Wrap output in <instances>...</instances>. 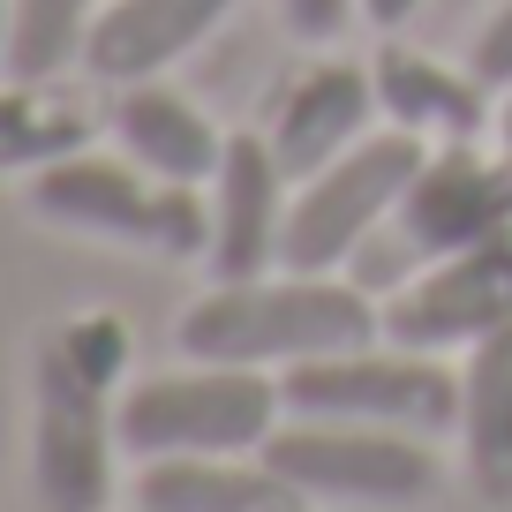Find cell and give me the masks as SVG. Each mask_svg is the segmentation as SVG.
Returning a JSON list of instances; mask_svg holds the SVG:
<instances>
[{
    "label": "cell",
    "mask_w": 512,
    "mask_h": 512,
    "mask_svg": "<svg viewBox=\"0 0 512 512\" xmlns=\"http://www.w3.org/2000/svg\"><path fill=\"white\" fill-rule=\"evenodd\" d=\"M128 377V324L113 309L53 324L31 354V490L46 512H106L113 497V384Z\"/></svg>",
    "instance_id": "6da1fadb"
},
{
    "label": "cell",
    "mask_w": 512,
    "mask_h": 512,
    "mask_svg": "<svg viewBox=\"0 0 512 512\" xmlns=\"http://www.w3.org/2000/svg\"><path fill=\"white\" fill-rule=\"evenodd\" d=\"M384 332V309L354 279L332 272H287V279H219L196 294L174 324V347L189 362H234V369H294L317 354L369 347Z\"/></svg>",
    "instance_id": "7a4b0ae2"
},
{
    "label": "cell",
    "mask_w": 512,
    "mask_h": 512,
    "mask_svg": "<svg viewBox=\"0 0 512 512\" xmlns=\"http://www.w3.org/2000/svg\"><path fill=\"white\" fill-rule=\"evenodd\" d=\"M31 211L68 234H98V241H128L151 256H204L211 249V196H196L189 181H159L136 159H53L31 174Z\"/></svg>",
    "instance_id": "3957f363"
},
{
    "label": "cell",
    "mask_w": 512,
    "mask_h": 512,
    "mask_svg": "<svg viewBox=\"0 0 512 512\" xmlns=\"http://www.w3.org/2000/svg\"><path fill=\"white\" fill-rule=\"evenodd\" d=\"M279 377L264 369H234V362H189L166 377L128 384L113 407L121 452L136 460H166V452H256L279 430Z\"/></svg>",
    "instance_id": "277c9868"
},
{
    "label": "cell",
    "mask_w": 512,
    "mask_h": 512,
    "mask_svg": "<svg viewBox=\"0 0 512 512\" xmlns=\"http://www.w3.org/2000/svg\"><path fill=\"white\" fill-rule=\"evenodd\" d=\"M422 159H430L422 136L384 128V136L347 144L332 166H317L287 204L279 264H287V272H332V264H347V256L400 211V196H407V181L422 174Z\"/></svg>",
    "instance_id": "5b68a950"
},
{
    "label": "cell",
    "mask_w": 512,
    "mask_h": 512,
    "mask_svg": "<svg viewBox=\"0 0 512 512\" xmlns=\"http://www.w3.org/2000/svg\"><path fill=\"white\" fill-rule=\"evenodd\" d=\"M256 452H264V467H279L302 497H339V505H422V497L437 490L430 437L384 430V422L294 415Z\"/></svg>",
    "instance_id": "8992f818"
},
{
    "label": "cell",
    "mask_w": 512,
    "mask_h": 512,
    "mask_svg": "<svg viewBox=\"0 0 512 512\" xmlns=\"http://www.w3.org/2000/svg\"><path fill=\"white\" fill-rule=\"evenodd\" d=\"M294 415H332V422H384V430H415V437H445L460 430V369H445V354H317V362L279 369Z\"/></svg>",
    "instance_id": "52a82bcc"
},
{
    "label": "cell",
    "mask_w": 512,
    "mask_h": 512,
    "mask_svg": "<svg viewBox=\"0 0 512 512\" xmlns=\"http://www.w3.org/2000/svg\"><path fill=\"white\" fill-rule=\"evenodd\" d=\"M512 324V226L475 249L430 256V272L407 279L384 302V339L415 354H445V347H475V339Z\"/></svg>",
    "instance_id": "ba28073f"
},
{
    "label": "cell",
    "mask_w": 512,
    "mask_h": 512,
    "mask_svg": "<svg viewBox=\"0 0 512 512\" xmlns=\"http://www.w3.org/2000/svg\"><path fill=\"white\" fill-rule=\"evenodd\" d=\"M400 241L415 256H452L512 226V151L482 144H437L422 159V174L400 196Z\"/></svg>",
    "instance_id": "9c48e42d"
},
{
    "label": "cell",
    "mask_w": 512,
    "mask_h": 512,
    "mask_svg": "<svg viewBox=\"0 0 512 512\" xmlns=\"http://www.w3.org/2000/svg\"><path fill=\"white\" fill-rule=\"evenodd\" d=\"M287 234V166L272 136H226V159L211 174V272L256 279Z\"/></svg>",
    "instance_id": "30bf717a"
},
{
    "label": "cell",
    "mask_w": 512,
    "mask_h": 512,
    "mask_svg": "<svg viewBox=\"0 0 512 512\" xmlns=\"http://www.w3.org/2000/svg\"><path fill=\"white\" fill-rule=\"evenodd\" d=\"M369 113H377V76H369V68H354V61H309L302 76L279 91L264 136H272L287 181H309L317 166H332L347 144H362Z\"/></svg>",
    "instance_id": "8fae6325"
},
{
    "label": "cell",
    "mask_w": 512,
    "mask_h": 512,
    "mask_svg": "<svg viewBox=\"0 0 512 512\" xmlns=\"http://www.w3.org/2000/svg\"><path fill=\"white\" fill-rule=\"evenodd\" d=\"M234 0H106L83 38V76L91 83H151L196 53L226 23Z\"/></svg>",
    "instance_id": "7c38bea8"
},
{
    "label": "cell",
    "mask_w": 512,
    "mask_h": 512,
    "mask_svg": "<svg viewBox=\"0 0 512 512\" xmlns=\"http://www.w3.org/2000/svg\"><path fill=\"white\" fill-rule=\"evenodd\" d=\"M377 76V106L392 113V128L422 136V144H475L482 128H497V106H490V83L475 68H452L437 53H415V46H392L369 61Z\"/></svg>",
    "instance_id": "4fadbf2b"
},
{
    "label": "cell",
    "mask_w": 512,
    "mask_h": 512,
    "mask_svg": "<svg viewBox=\"0 0 512 512\" xmlns=\"http://www.w3.org/2000/svg\"><path fill=\"white\" fill-rule=\"evenodd\" d=\"M136 512H302V490L264 452H166L136 467Z\"/></svg>",
    "instance_id": "5bb4252c"
},
{
    "label": "cell",
    "mask_w": 512,
    "mask_h": 512,
    "mask_svg": "<svg viewBox=\"0 0 512 512\" xmlns=\"http://www.w3.org/2000/svg\"><path fill=\"white\" fill-rule=\"evenodd\" d=\"M113 136H121V159H136L159 181H189V189H211V174H219V159H226V136L174 83H121V98H113Z\"/></svg>",
    "instance_id": "9a60e30c"
},
{
    "label": "cell",
    "mask_w": 512,
    "mask_h": 512,
    "mask_svg": "<svg viewBox=\"0 0 512 512\" xmlns=\"http://www.w3.org/2000/svg\"><path fill=\"white\" fill-rule=\"evenodd\" d=\"M460 437L475 490L490 505H512V324L475 339L460 362Z\"/></svg>",
    "instance_id": "2e32d148"
},
{
    "label": "cell",
    "mask_w": 512,
    "mask_h": 512,
    "mask_svg": "<svg viewBox=\"0 0 512 512\" xmlns=\"http://www.w3.org/2000/svg\"><path fill=\"white\" fill-rule=\"evenodd\" d=\"M98 113L53 83H8L0 91V174H38L53 159H76L91 144Z\"/></svg>",
    "instance_id": "e0dca14e"
},
{
    "label": "cell",
    "mask_w": 512,
    "mask_h": 512,
    "mask_svg": "<svg viewBox=\"0 0 512 512\" xmlns=\"http://www.w3.org/2000/svg\"><path fill=\"white\" fill-rule=\"evenodd\" d=\"M98 8L106 0H8V83H53L68 61H83Z\"/></svg>",
    "instance_id": "ac0fdd59"
},
{
    "label": "cell",
    "mask_w": 512,
    "mask_h": 512,
    "mask_svg": "<svg viewBox=\"0 0 512 512\" xmlns=\"http://www.w3.org/2000/svg\"><path fill=\"white\" fill-rule=\"evenodd\" d=\"M467 68H475L490 91H512V0H497L490 23L475 31V53H467Z\"/></svg>",
    "instance_id": "d6986e66"
},
{
    "label": "cell",
    "mask_w": 512,
    "mask_h": 512,
    "mask_svg": "<svg viewBox=\"0 0 512 512\" xmlns=\"http://www.w3.org/2000/svg\"><path fill=\"white\" fill-rule=\"evenodd\" d=\"M354 8H362V0H279V16H287V31L302 38V46H332L354 23Z\"/></svg>",
    "instance_id": "ffe728a7"
},
{
    "label": "cell",
    "mask_w": 512,
    "mask_h": 512,
    "mask_svg": "<svg viewBox=\"0 0 512 512\" xmlns=\"http://www.w3.org/2000/svg\"><path fill=\"white\" fill-rule=\"evenodd\" d=\"M415 8H422V0H362V16H369V23H384V31H392V23H407Z\"/></svg>",
    "instance_id": "44dd1931"
},
{
    "label": "cell",
    "mask_w": 512,
    "mask_h": 512,
    "mask_svg": "<svg viewBox=\"0 0 512 512\" xmlns=\"http://www.w3.org/2000/svg\"><path fill=\"white\" fill-rule=\"evenodd\" d=\"M497 144L512 151V91H497Z\"/></svg>",
    "instance_id": "7402d4cb"
},
{
    "label": "cell",
    "mask_w": 512,
    "mask_h": 512,
    "mask_svg": "<svg viewBox=\"0 0 512 512\" xmlns=\"http://www.w3.org/2000/svg\"><path fill=\"white\" fill-rule=\"evenodd\" d=\"M0 53H8V0H0Z\"/></svg>",
    "instance_id": "603a6c76"
}]
</instances>
